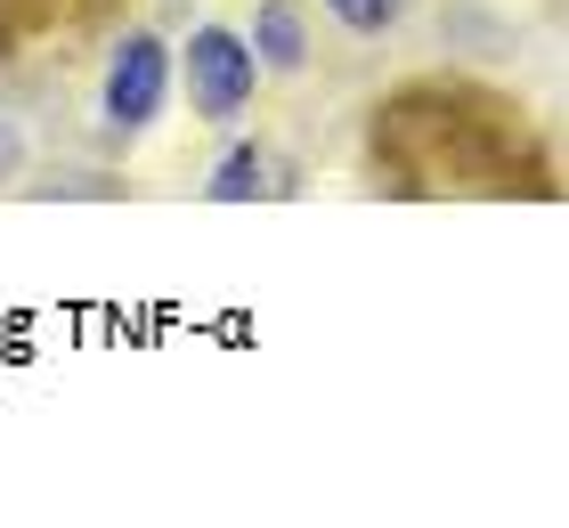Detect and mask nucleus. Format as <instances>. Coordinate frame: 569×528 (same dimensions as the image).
Instances as JSON below:
<instances>
[{
  "instance_id": "nucleus-2",
  "label": "nucleus",
  "mask_w": 569,
  "mask_h": 528,
  "mask_svg": "<svg viewBox=\"0 0 569 528\" xmlns=\"http://www.w3.org/2000/svg\"><path fill=\"white\" fill-rule=\"evenodd\" d=\"M163 82H171V58L154 33H122L114 66H107V122L114 130H147L154 106H163Z\"/></svg>"
},
{
  "instance_id": "nucleus-3",
  "label": "nucleus",
  "mask_w": 569,
  "mask_h": 528,
  "mask_svg": "<svg viewBox=\"0 0 569 528\" xmlns=\"http://www.w3.org/2000/svg\"><path fill=\"white\" fill-rule=\"evenodd\" d=\"M252 58L277 66V73H293V66L309 58V41H301V9H293V0H269V9H261V24H252Z\"/></svg>"
},
{
  "instance_id": "nucleus-1",
  "label": "nucleus",
  "mask_w": 569,
  "mask_h": 528,
  "mask_svg": "<svg viewBox=\"0 0 569 528\" xmlns=\"http://www.w3.org/2000/svg\"><path fill=\"white\" fill-rule=\"evenodd\" d=\"M252 73H261V58L228 33V24H203V33L188 41V82H196V114L228 122L237 106L252 98Z\"/></svg>"
},
{
  "instance_id": "nucleus-5",
  "label": "nucleus",
  "mask_w": 569,
  "mask_h": 528,
  "mask_svg": "<svg viewBox=\"0 0 569 528\" xmlns=\"http://www.w3.org/2000/svg\"><path fill=\"white\" fill-rule=\"evenodd\" d=\"M326 9L342 17L350 33H382V24H399V9H407V0H326Z\"/></svg>"
},
{
  "instance_id": "nucleus-4",
  "label": "nucleus",
  "mask_w": 569,
  "mask_h": 528,
  "mask_svg": "<svg viewBox=\"0 0 569 528\" xmlns=\"http://www.w3.org/2000/svg\"><path fill=\"white\" fill-rule=\"evenodd\" d=\"M244 196H269V155L261 147H237L212 179V203H244Z\"/></svg>"
}]
</instances>
